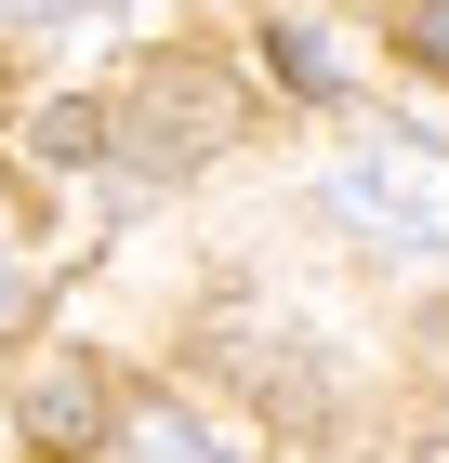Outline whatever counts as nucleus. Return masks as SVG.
Returning <instances> with one entry per match:
<instances>
[{"label":"nucleus","mask_w":449,"mask_h":463,"mask_svg":"<svg viewBox=\"0 0 449 463\" xmlns=\"http://www.w3.org/2000/svg\"><path fill=\"white\" fill-rule=\"evenodd\" d=\"M265 67H277V93H304V107L344 93V67H331V40H317V27H265Z\"/></svg>","instance_id":"nucleus-7"},{"label":"nucleus","mask_w":449,"mask_h":463,"mask_svg":"<svg viewBox=\"0 0 449 463\" xmlns=\"http://www.w3.org/2000/svg\"><path fill=\"white\" fill-rule=\"evenodd\" d=\"M436 345H449V305H436Z\"/></svg>","instance_id":"nucleus-11"},{"label":"nucleus","mask_w":449,"mask_h":463,"mask_svg":"<svg viewBox=\"0 0 449 463\" xmlns=\"http://www.w3.org/2000/svg\"><path fill=\"white\" fill-rule=\"evenodd\" d=\"M14 437H27V463H93L106 437H119V384H106L93 357H40L27 384H14Z\"/></svg>","instance_id":"nucleus-3"},{"label":"nucleus","mask_w":449,"mask_h":463,"mask_svg":"<svg viewBox=\"0 0 449 463\" xmlns=\"http://www.w3.org/2000/svg\"><path fill=\"white\" fill-rule=\"evenodd\" d=\"M225 371H239V384L265 397L291 437H317V424H331V384H317V357H291V331H277V357H265V331H225Z\"/></svg>","instance_id":"nucleus-4"},{"label":"nucleus","mask_w":449,"mask_h":463,"mask_svg":"<svg viewBox=\"0 0 449 463\" xmlns=\"http://www.w3.org/2000/svg\"><path fill=\"white\" fill-rule=\"evenodd\" d=\"M27 159H53V173H80V159H106V107H80V93H53V107H27Z\"/></svg>","instance_id":"nucleus-5"},{"label":"nucleus","mask_w":449,"mask_h":463,"mask_svg":"<svg viewBox=\"0 0 449 463\" xmlns=\"http://www.w3.org/2000/svg\"><path fill=\"white\" fill-rule=\"evenodd\" d=\"M331 213L383 251H449V159L436 146H370L331 173Z\"/></svg>","instance_id":"nucleus-2"},{"label":"nucleus","mask_w":449,"mask_h":463,"mask_svg":"<svg viewBox=\"0 0 449 463\" xmlns=\"http://www.w3.org/2000/svg\"><path fill=\"white\" fill-rule=\"evenodd\" d=\"M53 14H93V0H14V27H53Z\"/></svg>","instance_id":"nucleus-9"},{"label":"nucleus","mask_w":449,"mask_h":463,"mask_svg":"<svg viewBox=\"0 0 449 463\" xmlns=\"http://www.w3.org/2000/svg\"><path fill=\"white\" fill-rule=\"evenodd\" d=\"M423 463H449V437H423Z\"/></svg>","instance_id":"nucleus-10"},{"label":"nucleus","mask_w":449,"mask_h":463,"mask_svg":"<svg viewBox=\"0 0 449 463\" xmlns=\"http://www.w3.org/2000/svg\"><path fill=\"white\" fill-rule=\"evenodd\" d=\"M397 53H410V67H436V80H449V0H410V14H397Z\"/></svg>","instance_id":"nucleus-8"},{"label":"nucleus","mask_w":449,"mask_h":463,"mask_svg":"<svg viewBox=\"0 0 449 463\" xmlns=\"http://www.w3.org/2000/svg\"><path fill=\"white\" fill-rule=\"evenodd\" d=\"M133 450H145V463H239L199 411H173V397H145V411H133Z\"/></svg>","instance_id":"nucleus-6"},{"label":"nucleus","mask_w":449,"mask_h":463,"mask_svg":"<svg viewBox=\"0 0 449 463\" xmlns=\"http://www.w3.org/2000/svg\"><path fill=\"white\" fill-rule=\"evenodd\" d=\"M225 133H239V80L211 67V53H145V80L119 93V146H133V173H199Z\"/></svg>","instance_id":"nucleus-1"}]
</instances>
